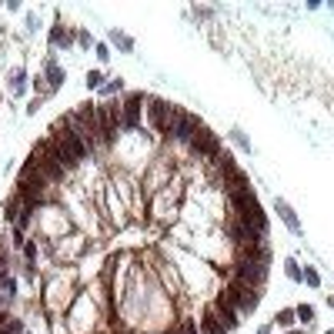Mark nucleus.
I'll return each instance as SVG.
<instances>
[{
	"label": "nucleus",
	"instance_id": "1",
	"mask_svg": "<svg viewBox=\"0 0 334 334\" xmlns=\"http://www.w3.org/2000/svg\"><path fill=\"white\" fill-rule=\"evenodd\" d=\"M50 147H54L57 161L64 164V170L77 167L80 161L87 157V144L80 141V134L70 127V121H67V117H60V121L54 124V137H50Z\"/></svg>",
	"mask_w": 334,
	"mask_h": 334
},
{
	"label": "nucleus",
	"instance_id": "2",
	"mask_svg": "<svg viewBox=\"0 0 334 334\" xmlns=\"http://www.w3.org/2000/svg\"><path fill=\"white\" fill-rule=\"evenodd\" d=\"M227 197H231V211H234V217H241L244 224H251L257 234H264V231H267V217H264L261 204H257V194H254L251 187L231 190Z\"/></svg>",
	"mask_w": 334,
	"mask_h": 334
},
{
	"label": "nucleus",
	"instance_id": "3",
	"mask_svg": "<svg viewBox=\"0 0 334 334\" xmlns=\"http://www.w3.org/2000/svg\"><path fill=\"white\" fill-rule=\"evenodd\" d=\"M30 161L40 167V174L47 177V184H54V180L64 177V164L57 161V154H54V147H50V141H40V144L33 147Z\"/></svg>",
	"mask_w": 334,
	"mask_h": 334
},
{
	"label": "nucleus",
	"instance_id": "4",
	"mask_svg": "<svg viewBox=\"0 0 334 334\" xmlns=\"http://www.w3.org/2000/svg\"><path fill=\"white\" fill-rule=\"evenodd\" d=\"M200 127H204V124H200L194 114L177 111V107H174V117H170V127H167V134H170V137H177V141H194V134H197Z\"/></svg>",
	"mask_w": 334,
	"mask_h": 334
},
{
	"label": "nucleus",
	"instance_id": "5",
	"mask_svg": "<svg viewBox=\"0 0 334 334\" xmlns=\"http://www.w3.org/2000/svg\"><path fill=\"white\" fill-rule=\"evenodd\" d=\"M227 298L234 301V308H237V311H254L257 304H261V291H257L254 284L234 281L231 288H227Z\"/></svg>",
	"mask_w": 334,
	"mask_h": 334
},
{
	"label": "nucleus",
	"instance_id": "6",
	"mask_svg": "<svg viewBox=\"0 0 334 334\" xmlns=\"http://www.w3.org/2000/svg\"><path fill=\"white\" fill-rule=\"evenodd\" d=\"M121 111H117V104H107V107H97V124H100V141L104 144H114V137L121 131Z\"/></svg>",
	"mask_w": 334,
	"mask_h": 334
},
{
	"label": "nucleus",
	"instance_id": "7",
	"mask_svg": "<svg viewBox=\"0 0 334 334\" xmlns=\"http://www.w3.org/2000/svg\"><path fill=\"white\" fill-rule=\"evenodd\" d=\"M147 117H151V127H157L161 134H167L170 127V117H174V107L161 97H147Z\"/></svg>",
	"mask_w": 334,
	"mask_h": 334
},
{
	"label": "nucleus",
	"instance_id": "8",
	"mask_svg": "<svg viewBox=\"0 0 334 334\" xmlns=\"http://www.w3.org/2000/svg\"><path fill=\"white\" fill-rule=\"evenodd\" d=\"M214 314L221 318V324L227 328V331H234L237 321H241V314H237V308H234V301L227 298V291H221V298H217V304H214Z\"/></svg>",
	"mask_w": 334,
	"mask_h": 334
},
{
	"label": "nucleus",
	"instance_id": "9",
	"mask_svg": "<svg viewBox=\"0 0 334 334\" xmlns=\"http://www.w3.org/2000/svg\"><path fill=\"white\" fill-rule=\"evenodd\" d=\"M231 237L237 241V244H244V247H254L257 241H261V234H257L251 224H244L241 217H231Z\"/></svg>",
	"mask_w": 334,
	"mask_h": 334
},
{
	"label": "nucleus",
	"instance_id": "10",
	"mask_svg": "<svg viewBox=\"0 0 334 334\" xmlns=\"http://www.w3.org/2000/svg\"><path fill=\"white\" fill-rule=\"evenodd\" d=\"M141 104H144V97L141 94H131V97L124 100V131H137V124H141Z\"/></svg>",
	"mask_w": 334,
	"mask_h": 334
},
{
	"label": "nucleus",
	"instance_id": "11",
	"mask_svg": "<svg viewBox=\"0 0 334 334\" xmlns=\"http://www.w3.org/2000/svg\"><path fill=\"white\" fill-rule=\"evenodd\" d=\"M190 147L197 151V154H204V157H214L217 151H221V144H217V137H214L207 127H200L197 134H194V141H190Z\"/></svg>",
	"mask_w": 334,
	"mask_h": 334
},
{
	"label": "nucleus",
	"instance_id": "12",
	"mask_svg": "<svg viewBox=\"0 0 334 334\" xmlns=\"http://www.w3.org/2000/svg\"><path fill=\"white\" fill-rule=\"evenodd\" d=\"M274 207H278L281 221L288 224V231H291V234H301V221H298V214L291 211V204H288V200H281V197H278V204H274Z\"/></svg>",
	"mask_w": 334,
	"mask_h": 334
},
{
	"label": "nucleus",
	"instance_id": "13",
	"mask_svg": "<svg viewBox=\"0 0 334 334\" xmlns=\"http://www.w3.org/2000/svg\"><path fill=\"white\" fill-rule=\"evenodd\" d=\"M200 331H204V334H227V328L221 324V318H217L214 308H211V311L200 314Z\"/></svg>",
	"mask_w": 334,
	"mask_h": 334
},
{
	"label": "nucleus",
	"instance_id": "14",
	"mask_svg": "<svg viewBox=\"0 0 334 334\" xmlns=\"http://www.w3.org/2000/svg\"><path fill=\"white\" fill-rule=\"evenodd\" d=\"M60 80H64V70H60L57 64H50V74H47V84H50V90L60 87Z\"/></svg>",
	"mask_w": 334,
	"mask_h": 334
},
{
	"label": "nucleus",
	"instance_id": "15",
	"mask_svg": "<svg viewBox=\"0 0 334 334\" xmlns=\"http://www.w3.org/2000/svg\"><path fill=\"white\" fill-rule=\"evenodd\" d=\"M111 40H114V44H121V50H134V47H131V37H127V33H121V30H111Z\"/></svg>",
	"mask_w": 334,
	"mask_h": 334
},
{
	"label": "nucleus",
	"instance_id": "16",
	"mask_svg": "<svg viewBox=\"0 0 334 334\" xmlns=\"http://www.w3.org/2000/svg\"><path fill=\"white\" fill-rule=\"evenodd\" d=\"M87 87H90V90L104 87V74H100V70H90V74H87Z\"/></svg>",
	"mask_w": 334,
	"mask_h": 334
},
{
	"label": "nucleus",
	"instance_id": "17",
	"mask_svg": "<svg viewBox=\"0 0 334 334\" xmlns=\"http://www.w3.org/2000/svg\"><path fill=\"white\" fill-rule=\"evenodd\" d=\"M10 87L20 94L23 87H27V77H23V70H13V77H10Z\"/></svg>",
	"mask_w": 334,
	"mask_h": 334
},
{
	"label": "nucleus",
	"instance_id": "18",
	"mask_svg": "<svg viewBox=\"0 0 334 334\" xmlns=\"http://www.w3.org/2000/svg\"><path fill=\"white\" fill-rule=\"evenodd\" d=\"M50 40H54V44H64V40L70 44V33H64V27L57 23V27H54V33H50Z\"/></svg>",
	"mask_w": 334,
	"mask_h": 334
},
{
	"label": "nucleus",
	"instance_id": "19",
	"mask_svg": "<svg viewBox=\"0 0 334 334\" xmlns=\"http://www.w3.org/2000/svg\"><path fill=\"white\" fill-rule=\"evenodd\" d=\"M298 318H301V321H308V324H311V318H314V308H311V304H301V308H298Z\"/></svg>",
	"mask_w": 334,
	"mask_h": 334
},
{
	"label": "nucleus",
	"instance_id": "20",
	"mask_svg": "<svg viewBox=\"0 0 334 334\" xmlns=\"http://www.w3.org/2000/svg\"><path fill=\"white\" fill-rule=\"evenodd\" d=\"M304 281H308L311 288H318V284H321V278H318V271H314V267H308V271H304Z\"/></svg>",
	"mask_w": 334,
	"mask_h": 334
},
{
	"label": "nucleus",
	"instance_id": "21",
	"mask_svg": "<svg viewBox=\"0 0 334 334\" xmlns=\"http://www.w3.org/2000/svg\"><path fill=\"white\" fill-rule=\"evenodd\" d=\"M294 314H298V311H281L278 314V324H281V328H288V324L294 321Z\"/></svg>",
	"mask_w": 334,
	"mask_h": 334
},
{
	"label": "nucleus",
	"instance_id": "22",
	"mask_svg": "<svg viewBox=\"0 0 334 334\" xmlns=\"http://www.w3.org/2000/svg\"><path fill=\"white\" fill-rule=\"evenodd\" d=\"M124 84L121 80H111V84H104V94H117V90H121Z\"/></svg>",
	"mask_w": 334,
	"mask_h": 334
},
{
	"label": "nucleus",
	"instance_id": "23",
	"mask_svg": "<svg viewBox=\"0 0 334 334\" xmlns=\"http://www.w3.org/2000/svg\"><path fill=\"white\" fill-rule=\"evenodd\" d=\"M180 334H197V328H194V321H184V324H180Z\"/></svg>",
	"mask_w": 334,
	"mask_h": 334
},
{
	"label": "nucleus",
	"instance_id": "24",
	"mask_svg": "<svg viewBox=\"0 0 334 334\" xmlns=\"http://www.w3.org/2000/svg\"><path fill=\"white\" fill-rule=\"evenodd\" d=\"M234 141H237V144H241V147H244V151H247V137H244V134H241V131H234Z\"/></svg>",
	"mask_w": 334,
	"mask_h": 334
},
{
	"label": "nucleus",
	"instance_id": "25",
	"mask_svg": "<svg viewBox=\"0 0 334 334\" xmlns=\"http://www.w3.org/2000/svg\"><path fill=\"white\" fill-rule=\"evenodd\" d=\"M0 278H7V261L0 257Z\"/></svg>",
	"mask_w": 334,
	"mask_h": 334
},
{
	"label": "nucleus",
	"instance_id": "26",
	"mask_svg": "<svg viewBox=\"0 0 334 334\" xmlns=\"http://www.w3.org/2000/svg\"><path fill=\"white\" fill-rule=\"evenodd\" d=\"M328 304H331V308H334V298H328Z\"/></svg>",
	"mask_w": 334,
	"mask_h": 334
},
{
	"label": "nucleus",
	"instance_id": "27",
	"mask_svg": "<svg viewBox=\"0 0 334 334\" xmlns=\"http://www.w3.org/2000/svg\"><path fill=\"white\" fill-rule=\"evenodd\" d=\"M0 324H3V311H0Z\"/></svg>",
	"mask_w": 334,
	"mask_h": 334
},
{
	"label": "nucleus",
	"instance_id": "28",
	"mask_svg": "<svg viewBox=\"0 0 334 334\" xmlns=\"http://www.w3.org/2000/svg\"><path fill=\"white\" fill-rule=\"evenodd\" d=\"M328 334H334V328H331V331H328Z\"/></svg>",
	"mask_w": 334,
	"mask_h": 334
},
{
	"label": "nucleus",
	"instance_id": "29",
	"mask_svg": "<svg viewBox=\"0 0 334 334\" xmlns=\"http://www.w3.org/2000/svg\"><path fill=\"white\" fill-rule=\"evenodd\" d=\"M291 334H301V331H291Z\"/></svg>",
	"mask_w": 334,
	"mask_h": 334
},
{
	"label": "nucleus",
	"instance_id": "30",
	"mask_svg": "<svg viewBox=\"0 0 334 334\" xmlns=\"http://www.w3.org/2000/svg\"><path fill=\"white\" fill-rule=\"evenodd\" d=\"M167 334H174V331H167Z\"/></svg>",
	"mask_w": 334,
	"mask_h": 334
}]
</instances>
